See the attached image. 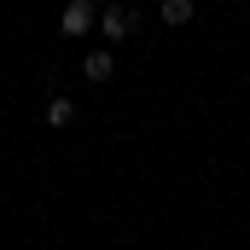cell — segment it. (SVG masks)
<instances>
[{"label":"cell","mask_w":250,"mask_h":250,"mask_svg":"<svg viewBox=\"0 0 250 250\" xmlns=\"http://www.w3.org/2000/svg\"><path fill=\"white\" fill-rule=\"evenodd\" d=\"M140 29V12L134 6H111V12H99V35H105V47H117Z\"/></svg>","instance_id":"6da1fadb"},{"label":"cell","mask_w":250,"mask_h":250,"mask_svg":"<svg viewBox=\"0 0 250 250\" xmlns=\"http://www.w3.org/2000/svg\"><path fill=\"white\" fill-rule=\"evenodd\" d=\"M93 23H99V6L93 0H70L64 6V35H87Z\"/></svg>","instance_id":"7a4b0ae2"},{"label":"cell","mask_w":250,"mask_h":250,"mask_svg":"<svg viewBox=\"0 0 250 250\" xmlns=\"http://www.w3.org/2000/svg\"><path fill=\"white\" fill-rule=\"evenodd\" d=\"M82 76H87V82H111V76H117V53H111V47H105V53H87V59H82Z\"/></svg>","instance_id":"3957f363"},{"label":"cell","mask_w":250,"mask_h":250,"mask_svg":"<svg viewBox=\"0 0 250 250\" xmlns=\"http://www.w3.org/2000/svg\"><path fill=\"white\" fill-rule=\"evenodd\" d=\"M192 12H198V0H163V6H157V18H163L169 29H181V23H192Z\"/></svg>","instance_id":"277c9868"},{"label":"cell","mask_w":250,"mask_h":250,"mask_svg":"<svg viewBox=\"0 0 250 250\" xmlns=\"http://www.w3.org/2000/svg\"><path fill=\"white\" fill-rule=\"evenodd\" d=\"M47 123H53V128L76 123V99H53V105H47Z\"/></svg>","instance_id":"5b68a950"},{"label":"cell","mask_w":250,"mask_h":250,"mask_svg":"<svg viewBox=\"0 0 250 250\" xmlns=\"http://www.w3.org/2000/svg\"><path fill=\"white\" fill-rule=\"evenodd\" d=\"M93 6H99V12H111V6H117V0H93Z\"/></svg>","instance_id":"8992f818"},{"label":"cell","mask_w":250,"mask_h":250,"mask_svg":"<svg viewBox=\"0 0 250 250\" xmlns=\"http://www.w3.org/2000/svg\"><path fill=\"white\" fill-rule=\"evenodd\" d=\"M209 6H227V0H209Z\"/></svg>","instance_id":"52a82bcc"}]
</instances>
